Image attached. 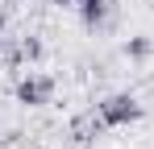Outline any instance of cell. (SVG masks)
Here are the masks:
<instances>
[{"label": "cell", "mask_w": 154, "mask_h": 149, "mask_svg": "<svg viewBox=\"0 0 154 149\" xmlns=\"http://www.w3.org/2000/svg\"><path fill=\"white\" fill-rule=\"evenodd\" d=\"M75 8H79V17H83V25H88V29H96V25H104V17H108L104 0H79Z\"/></svg>", "instance_id": "obj_3"}, {"label": "cell", "mask_w": 154, "mask_h": 149, "mask_svg": "<svg viewBox=\"0 0 154 149\" xmlns=\"http://www.w3.org/2000/svg\"><path fill=\"white\" fill-rule=\"evenodd\" d=\"M8 4H17V0H8Z\"/></svg>", "instance_id": "obj_7"}, {"label": "cell", "mask_w": 154, "mask_h": 149, "mask_svg": "<svg viewBox=\"0 0 154 149\" xmlns=\"http://www.w3.org/2000/svg\"><path fill=\"white\" fill-rule=\"evenodd\" d=\"M21 58L38 62V58H42V42H38V37H21Z\"/></svg>", "instance_id": "obj_5"}, {"label": "cell", "mask_w": 154, "mask_h": 149, "mask_svg": "<svg viewBox=\"0 0 154 149\" xmlns=\"http://www.w3.org/2000/svg\"><path fill=\"white\" fill-rule=\"evenodd\" d=\"M54 99V79L50 74H38L29 71L21 83H17V104H25V108H46Z\"/></svg>", "instance_id": "obj_2"}, {"label": "cell", "mask_w": 154, "mask_h": 149, "mask_svg": "<svg viewBox=\"0 0 154 149\" xmlns=\"http://www.w3.org/2000/svg\"><path fill=\"white\" fill-rule=\"evenodd\" d=\"M54 4H79V0H54Z\"/></svg>", "instance_id": "obj_6"}, {"label": "cell", "mask_w": 154, "mask_h": 149, "mask_svg": "<svg viewBox=\"0 0 154 149\" xmlns=\"http://www.w3.org/2000/svg\"><path fill=\"white\" fill-rule=\"evenodd\" d=\"M125 54H129V58H137V62H142V58H150V54H154V42H150V37H142V33H137V37H129V42H125Z\"/></svg>", "instance_id": "obj_4"}, {"label": "cell", "mask_w": 154, "mask_h": 149, "mask_svg": "<svg viewBox=\"0 0 154 149\" xmlns=\"http://www.w3.org/2000/svg\"><path fill=\"white\" fill-rule=\"evenodd\" d=\"M96 112H100L104 128H125V124L142 120V99L129 95V91H117V95L100 99V108H96Z\"/></svg>", "instance_id": "obj_1"}]
</instances>
